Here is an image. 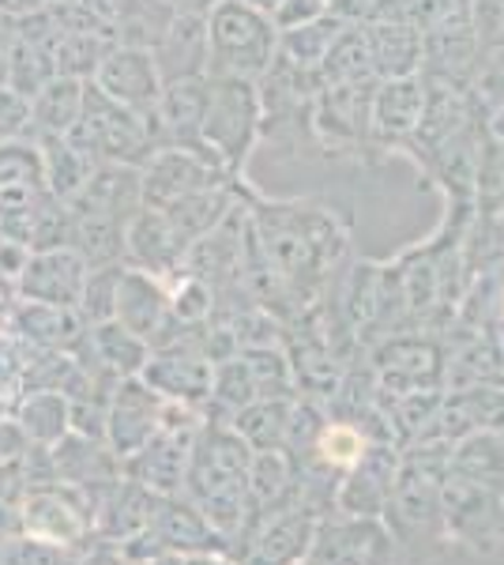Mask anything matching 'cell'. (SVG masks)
<instances>
[{"label": "cell", "instance_id": "91938a15", "mask_svg": "<svg viewBox=\"0 0 504 565\" xmlns=\"http://www.w3.org/2000/svg\"><path fill=\"white\" fill-rule=\"evenodd\" d=\"M0 418H8V396L0 392Z\"/></svg>", "mask_w": 504, "mask_h": 565}, {"label": "cell", "instance_id": "816d5d0a", "mask_svg": "<svg viewBox=\"0 0 504 565\" xmlns=\"http://www.w3.org/2000/svg\"><path fill=\"white\" fill-rule=\"evenodd\" d=\"M76 565H132L125 558V551L121 546H109V543H103V546H95L90 554H84Z\"/></svg>", "mask_w": 504, "mask_h": 565}, {"label": "cell", "instance_id": "60d3db41", "mask_svg": "<svg viewBox=\"0 0 504 565\" xmlns=\"http://www.w3.org/2000/svg\"><path fill=\"white\" fill-rule=\"evenodd\" d=\"M245 362H249V370H253L256 396H260V399H290L294 377H290V366L271 348L245 351Z\"/></svg>", "mask_w": 504, "mask_h": 565}, {"label": "cell", "instance_id": "7402d4cb", "mask_svg": "<svg viewBox=\"0 0 504 565\" xmlns=\"http://www.w3.org/2000/svg\"><path fill=\"white\" fill-rule=\"evenodd\" d=\"M151 535L167 546V551H181V554L223 551L226 546L223 535L204 521V513H200V509L181 494L159 498L154 516H151Z\"/></svg>", "mask_w": 504, "mask_h": 565}, {"label": "cell", "instance_id": "6da1fadb", "mask_svg": "<svg viewBox=\"0 0 504 565\" xmlns=\"http://www.w3.org/2000/svg\"><path fill=\"white\" fill-rule=\"evenodd\" d=\"M275 23L242 0H223L207 15V76L256 79L275 65Z\"/></svg>", "mask_w": 504, "mask_h": 565}, {"label": "cell", "instance_id": "3957f363", "mask_svg": "<svg viewBox=\"0 0 504 565\" xmlns=\"http://www.w3.org/2000/svg\"><path fill=\"white\" fill-rule=\"evenodd\" d=\"M50 196L42 151L31 136L0 140V234L31 249V218Z\"/></svg>", "mask_w": 504, "mask_h": 565}, {"label": "cell", "instance_id": "681fc988", "mask_svg": "<svg viewBox=\"0 0 504 565\" xmlns=\"http://www.w3.org/2000/svg\"><path fill=\"white\" fill-rule=\"evenodd\" d=\"M23 452H31V437L23 434V426L15 418H0V468L12 460H23Z\"/></svg>", "mask_w": 504, "mask_h": 565}, {"label": "cell", "instance_id": "277c9868", "mask_svg": "<svg viewBox=\"0 0 504 565\" xmlns=\"http://www.w3.org/2000/svg\"><path fill=\"white\" fill-rule=\"evenodd\" d=\"M256 132V90L253 79L237 76H207V106H204V148L223 162H242Z\"/></svg>", "mask_w": 504, "mask_h": 565}, {"label": "cell", "instance_id": "836d02e7", "mask_svg": "<svg viewBox=\"0 0 504 565\" xmlns=\"http://www.w3.org/2000/svg\"><path fill=\"white\" fill-rule=\"evenodd\" d=\"M448 476H460L479 487L501 490L504 479V441L497 434H474L455 449V457H448Z\"/></svg>", "mask_w": 504, "mask_h": 565}, {"label": "cell", "instance_id": "7a4b0ae2", "mask_svg": "<svg viewBox=\"0 0 504 565\" xmlns=\"http://www.w3.org/2000/svg\"><path fill=\"white\" fill-rule=\"evenodd\" d=\"M68 140L87 154H95L98 162H121V167H143V162H151L162 151L159 132L140 114L114 103L90 79L84 95V114L72 125Z\"/></svg>", "mask_w": 504, "mask_h": 565}, {"label": "cell", "instance_id": "cb8c5ba5", "mask_svg": "<svg viewBox=\"0 0 504 565\" xmlns=\"http://www.w3.org/2000/svg\"><path fill=\"white\" fill-rule=\"evenodd\" d=\"M84 95H87V79H72L57 76L50 79L39 95L31 98V140L34 136H68L72 125L84 114Z\"/></svg>", "mask_w": 504, "mask_h": 565}, {"label": "cell", "instance_id": "5bb4252c", "mask_svg": "<svg viewBox=\"0 0 504 565\" xmlns=\"http://www.w3.org/2000/svg\"><path fill=\"white\" fill-rule=\"evenodd\" d=\"M320 516L309 505H287L279 513L264 516L256 527L245 565H298L313 551Z\"/></svg>", "mask_w": 504, "mask_h": 565}, {"label": "cell", "instance_id": "ffe728a7", "mask_svg": "<svg viewBox=\"0 0 504 565\" xmlns=\"http://www.w3.org/2000/svg\"><path fill=\"white\" fill-rule=\"evenodd\" d=\"M154 65H159L162 84L185 76H207V15L181 12L170 23L167 39L151 50Z\"/></svg>", "mask_w": 504, "mask_h": 565}, {"label": "cell", "instance_id": "603a6c76", "mask_svg": "<svg viewBox=\"0 0 504 565\" xmlns=\"http://www.w3.org/2000/svg\"><path fill=\"white\" fill-rule=\"evenodd\" d=\"M125 245L136 260L143 264V271H154V276H167V271L178 268V260L185 257L189 245L178 238V231L170 226V218L162 212H151V207H140L125 226Z\"/></svg>", "mask_w": 504, "mask_h": 565}, {"label": "cell", "instance_id": "f5cc1de1", "mask_svg": "<svg viewBox=\"0 0 504 565\" xmlns=\"http://www.w3.org/2000/svg\"><path fill=\"white\" fill-rule=\"evenodd\" d=\"M45 8L42 0H0V15H12V20H20V15H31Z\"/></svg>", "mask_w": 504, "mask_h": 565}, {"label": "cell", "instance_id": "74e56055", "mask_svg": "<svg viewBox=\"0 0 504 565\" xmlns=\"http://www.w3.org/2000/svg\"><path fill=\"white\" fill-rule=\"evenodd\" d=\"M121 264H106V268H90L84 298H79V313L87 324L114 321L117 313V287H121Z\"/></svg>", "mask_w": 504, "mask_h": 565}, {"label": "cell", "instance_id": "7bdbcfd3", "mask_svg": "<svg viewBox=\"0 0 504 565\" xmlns=\"http://www.w3.org/2000/svg\"><path fill=\"white\" fill-rule=\"evenodd\" d=\"M211 313V287L200 276H185L178 295L170 298V317L181 324H196Z\"/></svg>", "mask_w": 504, "mask_h": 565}, {"label": "cell", "instance_id": "f35d334b", "mask_svg": "<svg viewBox=\"0 0 504 565\" xmlns=\"http://www.w3.org/2000/svg\"><path fill=\"white\" fill-rule=\"evenodd\" d=\"M365 434L357 430L354 423H328L324 426V434H320V441H317V449H313V457L324 463L328 471L332 468H351V463L362 457L365 452Z\"/></svg>", "mask_w": 504, "mask_h": 565}, {"label": "cell", "instance_id": "8d00e7d4", "mask_svg": "<svg viewBox=\"0 0 504 565\" xmlns=\"http://www.w3.org/2000/svg\"><path fill=\"white\" fill-rule=\"evenodd\" d=\"M223 212H226V196L215 193V189H204V193H192L185 200H178V204H170L162 215L170 218V226L178 231V238L189 245V242L211 234V226L218 223V215Z\"/></svg>", "mask_w": 504, "mask_h": 565}, {"label": "cell", "instance_id": "83f0119b", "mask_svg": "<svg viewBox=\"0 0 504 565\" xmlns=\"http://www.w3.org/2000/svg\"><path fill=\"white\" fill-rule=\"evenodd\" d=\"M369 57L373 68L388 79H403L421 61V34L407 20H384L369 31Z\"/></svg>", "mask_w": 504, "mask_h": 565}, {"label": "cell", "instance_id": "b9f144b4", "mask_svg": "<svg viewBox=\"0 0 504 565\" xmlns=\"http://www.w3.org/2000/svg\"><path fill=\"white\" fill-rule=\"evenodd\" d=\"M76 551L72 546H57L23 535V540H8L0 551V565H76Z\"/></svg>", "mask_w": 504, "mask_h": 565}, {"label": "cell", "instance_id": "8fae6325", "mask_svg": "<svg viewBox=\"0 0 504 565\" xmlns=\"http://www.w3.org/2000/svg\"><path fill=\"white\" fill-rule=\"evenodd\" d=\"M399 476V457L392 445H365V452L346 468L335 490V505L343 516H384L392 501V487Z\"/></svg>", "mask_w": 504, "mask_h": 565}, {"label": "cell", "instance_id": "bcb514c9", "mask_svg": "<svg viewBox=\"0 0 504 565\" xmlns=\"http://www.w3.org/2000/svg\"><path fill=\"white\" fill-rule=\"evenodd\" d=\"M68 430L79 437H90V441H106V404H95V399H72Z\"/></svg>", "mask_w": 504, "mask_h": 565}, {"label": "cell", "instance_id": "680465c9", "mask_svg": "<svg viewBox=\"0 0 504 565\" xmlns=\"http://www.w3.org/2000/svg\"><path fill=\"white\" fill-rule=\"evenodd\" d=\"M242 4L256 8V12H264V15H268V20H271V12H275V8L282 4V0H242Z\"/></svg>", "mask_w": 504, "mask_h": 565}, {"label": "cell", "instance_id": "11a10c76", "mask_svg": "<svg viewBox=\"0 0 504 565\" xmlns=\"http://www.w3.org/2000/svg\"><path fill=\"white\" fill-rule=\"evenodd\" d=\"M185 565H237V562L223 551H200V554H185Z\"/></svg>", "mask_w": 504, "mask_h": 565}, {"label": "cell", "instance_id": "4fadbf2b", "mask_svg": "<svg viewBox=\"0 0 504 565\" xmlns=\"http://www.w3.org/2000/svg\"><path fill=\"white\" fill-rule=\"evenodd\" d=\"M441 487L444 476L437 468L433 449H418L399 463V476L388 501V513L399 524V532H418V527H426L441 513Z\"/></svg>", "mask_w": 504, "mask_h": 565}, {"label": "cell", "instance_id": "f546056e", "mask_svg": "<svg viewBox=\"0 0 504 565\" xmlns=\"http://www.w3.org/2000/svg\"><path fill=\"white\" fill-rule=\"evenodd\" d=\"M68 407L72 399L64 392H45V388H31L15 399V423L23 426V434L31 437V445H57L64 434H68Z\"/></svg>", "mask_w": 504, "mask_h": 565}, {"label": "cell", "instance_id": "f6af8a7d", "mask_svg": "<svg viewBox=\"0 0 504 565\" xmlns=\"http://www.w3.org/2000/svg\"><path fill=\"white\" fill-rule=\"evenodd\" d=\"M26 132H31V98L12 87H0V140H15Z\"/></svg>", "mask_w": 504, "mask_h": 565}, {"label": "cell", "instance_id": "9c48e42d", "mask_svg": "<svg viewBox=\"0 0 504 565\" xmlns=\"http://www.w3.org/2000/svg\"><path fill=\"white\" fill-rule=\"evenodd\" d=\"M309 554L320 565H392V532L380 516L320 521Z\"/></svg>", "mask_w": 504, "mask_h": 565}, {"label": "cell", "instance_id": "30bf717a", "mask_svg": "<svg viewBox=\"0 0 504 565\" xmlns=\"http://www.w3.org/2000/svg\"><path fill=\"white\" fill-rule=\"evenodd\" d=\"M87 276H90L87 260L79 257L72 245H61V249H42V253H31L23 276L15 279V295H20L23 302L79 309Z\"/></svg>", "mask_w": 504, "mask_h": 565}, {"label": "cell", "instance_id": "9f6ffc18", "mask_svg": "<svg viewBox=\"0 0 504 565\" xmlns=\"http://www.w3.org/2000/svg\"><path fill=\"white\" fill-rule=\"evenodd\" d=\"M132 565H185V554L181 551H154V554H148V558L132 562Z\"/></svg>", "mask_w": 504, "mask_h": 565}, {"label": "cell", "instance_id": "7dc6e473", "mask_svg": "<svg viewBox=\"0 0 504 565\" xmlns=\"http://www.w3.org/2000/svg\"><path fill=\"white\" fill-rule=\"evenodd\" d=\"M12 332V328H8ZM23 362L26 351H20V335H0V392L12 396L15 388H23Z\"/></svg>", "mask_w": 504, "mask_h": 565}, {"label": "cell", "instance_id": "be15d7a7", "mask_svg": "<svg viewBox=\"0 0 504 565\" xmlns=\"http://www.w3.org/2000/svg\"><path fill=\"white\" fill-rule=\"evenodd\" d=\"M173 4H178V0H173Z\"/></svg>", "mask_w": 504, "mask_h": 565}, {"label": "cell", "instance_id": "d6986e66", "mask_svg": "<svg viewBox=\"0 0 504 565\" xmlns=\"http://www.w3.org/2000/svg\"><path fill=\"white\" fill-rule=\"evenodd\" d=\"M72 212H98L114 218H132L143 207V174L121 162H98L84 193L72 200Z\"/></svg>", "mask_w": 504, "mask_h": 565}, {"label": "cell", "instance_id": "f1b7e54d", "mask_svg": "<svg viewBox=\"0 0 504 565\" xmlns=\"http://www.w3.org/2000/svg\"><path fill=\"white\" fill-rule=\"evenodd\" d=\"M87 348L95 351V359L103 362L106 370H114L117 377H140L151 359V343L140 340L136 332H128L121 321L90 324Z\"/></svg>", "mask_w": 504, "mask_h": 565}, {"label": "cell", "instance_id": "94428289", "mask_svg": "<svg viewBox=\"0 0 504 565\" xmlns=\"http://www.w3.org/2000/svg\"><path fill=\"white\" fill-rule=\"evenodd\" d=\"M298 565H320V562H317V558H313V554H309V558H301V562H298Z\"/></svg>", "mask_w": 504, "mask_h": 565}, {"label": "cell", "instance_id": "d6a6232c", "mask_svg": "<svg viewBox=\"0 0 504 565\" xmlns=\"http://www.w3.org/2000/svg\"><path fill=\"white\" fill-rule=\"evenodd\" d=\"M57 20V15H53ZM117 45L114 34H98V31H64L57 23V34H53V65H57V76H72V79H90L95 68L103 65V57Z\"/></svg>", "mask_w": 504, "mask_h": 565}, {"label": "cell", "instance_id": "ee69618b", "mask_svg": "<svg viewBox=\"0 0 504 565\" xmlns=\"http://www.w3.org/2000/svg\"><path fill=\"white\" fill-rule=\"evenodd\" d=\"M324 426H328L324 415H320L313 404H294L290 407V426H287V441H282V449H301L305 457H313Z\"/></svg>", "mask_w": 504, "mask_h": 565}, {"label": "cell", "instance_id": "6125c7cd", "mask_svg": "<svg viewBox=\"0 0 504 565\" xmlns=\"http://www.w3.org/2000/svg\"><path fill=\"white\" fill-rule=\"evenodd\" d=\"M324 4H332V0H324Z\"/></svg>", "mask_w": 504, "mask_h": 565}, {"label": "cell", "instance_id": "9a60e30c", "mask_svg": "<svg viewBox=\"0 0 504 565\" xmlns=\"http://www.w3.org/2000/svg\"><path fill=\"white\" fill-rule=\"evenodd\" d=\"M50 460H53V479L68 482V487L84 490L95 501L121 479V460L114 457L106 441H90L79 434H64L57 445H50Z\"/></svg>", "mask_w": 504, "mask_h": 565}, {"label": "cell", "instance_id": "1f68e13d", "mask_svg": "<svg viewBox=\"0 0 504 565\" xmlns=\"http://www.w3.org/2000/svg\"><path fill=\"white\" fill-rule=\"evenodd\" d=\"M421 114H426V95L415 76L388 79L377 98H373V121L384 136H403L410 129H418Z\"/></svg>", "mask_w": 504, "mask_h": 565}, {"label": "cell", "instance_id": "e575fe53", "mask_svg": "<svg viewBox=\"0 0 504 565\" xmlns=\"http://www.w3.org/2000/svg\"><path fill=\"white\" fill-rule=\"evenodd\" d=\"M290 399H253L249 407H242L234 418V430L249 441L253 452L264 449H282L290 426Z\"/></svg>", "mask_w": 504, "mask_h": 565}, {"label": "cell", "instance_id": "7c38bea8", "mask_svg": "<svg viewBox=\"0 0 504 565\" xmlns=\"http://www.w3.org/2000/svg\"><path fill=\"white\" fill-rule=\"evenodd\" d=\"M192 441H196V430H167V426H162L140 452L121 460L125 479L140 482V487H148L151 494H159V498L181 494V490H185V476H189Z\"/></svg>", "mask_w": 504, "mask_h": 565}, {"label": "cell", "instance_id": "4dcf8cb0", "mask_svg": "<svg viewBox=\"0 0 504 565\" xmlns=\"http://www.w3.org/2000/svg\"><path fill=\"white\" fill-rule=\"evenodd\" d=\"M76 223H72V249L87 260V268H106V264H117L125 245V218L114 215H98V212H72Z\"/></svg>", "mask_w": 504, "mask_h": 565}, {"label": "cell", "instance_id": "8992f818", "mask_svg": "<svg viewBox=\"0 0 504 565\" xmlns=\"http://www.w3.org/2000/svg\"><path fill=\"white\" fill-rule=\"evenodd\" d=\"M20 527L23 535H34V540L57 543V546H79L95 532V501L76 487L68 490L34 487L20 509Z\"/></svg>", "mask_w": 504, "mask_h": 565}, {"label": "cell", "instance_id": "c3c4849f", "mask_svg": "<svg viewBox=\"0 0 504 565\" xmlns=\"http://www.w3.org/2000/svg\"><path fill=\"white\" fill-rule=\"evenodd\" d=\"M324 12H328L324 0H282L271 12V23H275V31H294V26L320 20Z\"/></svg>", "mask_w": 504, "mask_h": 565}, {"label": "cell", "instance_id": "ac0fdd59", "mask_svg": "<svg viewBox=\"0 0 504 565\" xmlns=\"http://www.w3.org/2000/svg\"><path fill=\"white\" fill-rule=\"evenodd\" d=\"M114 321H121L128 332H136L140 340L159 343V335L170 328V298L159 287V279H151V271L143 268H125L121 287H117V313Z\"/></svg>", "mask_w": 504, "mask_h": 565}, {"label": "cell", "instance_id": "44dd1931", "mask_svg": "<svg viewBox=\"0 0 504 565\" xmlns=\"http://www.w3.org/2000/svg\"><path fill=\"white\" fill-rule=\"evenodd\" d=\"M12 332L39 351H76L84 340V313L68 306L23 302L12 309Z\"/></svg>", "mask_w": 504, "mask_h": 565}, {"label": "cell", "instance_id": "6f0895ef", "mask_svg": "<svg viewBox=\"0 0 504 565\" xmlns=\"http://www.w3.org/2000/svg\"><path fill=\"white\" fill-rule=\"evenodd\" d=\"M215 4H223V0H178L181 12H196V15H211Z\"/></svg>", "mask_w": 504, "mask_h": 565}, {"label": "cell", "instance_id": "db71d44e", "mask_svg": "<svg viewBox=\"0 0 504 565\" xmlns=\"http://www.w3.org/2000/svg\"><path fill=\"white\" fill-rule=\"evenodd\" d=\"M64 4L87 8V12L103 15V20H109V23H114V12H117V0H64Z\"/></svg>", "mask_w": 504, "mask_h": 565}, {"label": "cell", "instance_id": "ab89813d", "mask_svg": "<svg viewBox=\"0 0 504 565\" xmlns=\"http://www.w3.org/2000/svg\"><path fill=\"white\" fill-rule=\"evenodd\" d=\"M211 399H218V404H226L230 412L237 415L242 407H249L256 396V381H253V370L245 359H230L223 362V366L215 370V381H211Z\"/></svg>", "mask_w": 504, "mask_h": 565}, {"label": "cell", "instance_id": "2e32d148", "mask_svg": "<svg viewBox=\"0 0 504 565\" xmlns=\"http://www.w3.org/2000/svg\"><path fill=\"white\" fill-rule=\"evenodd\" d=\"M140 377L148 381L162 399L196 407L200 399L211 396L215 366L207 362V354H200L192 348H162L159 359H148V366H143Z\"/></svg>", "mask_w": 504, "mask_h": 565}, {"label": "cell", "instance_id": "d590c367", "mask_svg": "<svg viewBox=\"0 0 504 565\" xmlns=\"http://www.w3.org/2000/svg\"><path fill=\"white\" fill-rule=\"evenodd\" d=\"M346 26L343 15H320V20L305 23V26H294V31H282V50H287V61L298 68H309V65H320L328 57V50L335 45L339 31Z\"/></svg>", "mask_w": 504, "mask_h": 565}, {"label": "cell", "instance_id": "d4e9b609", "mask_svg": "<svg viewBox=\"0 0 504 565\" xmlns=\"http://www.w3.org/2000/svg\"><path fill=\"white\" fill-rule=\"evenodd\" d=\"M34 143H39V151H42L50 193L64 200V204H72V200L84 193L90 174H95L98 159L87 154L84 148H76L68 136H34Z\"/></svg>", "mask_w": 504, "mask_h": 565}, {"label": "cell", "instance_id": "4316f807", "mask_svg": "<svg viewBox=\"0 0 504 565\" xmlns=\"http://www.w3.org/2000/svg\"><path fill=\"white\" fill-rule=\"evenodd\" d=\"M249 498L256 516H271L279 509L294 505V468L282 449L253 452L249 463Z\"/></svg>", "mask_w": 504, "mask_h": 565}, {"label": "cell", "instance_id": "e0dca14e", "mask_svg": "<svg viewBox=\"0 0 504 565\" xmlns=\"http://www.w3.org/2000/svg\"><path fill=\"white\" fill-rule=\"evenodd\" d=\"M159 494L132 479H117L103 498L95 501V535L109 546H121L151 527Z\"/></svg>", "mask_w": 504, "mask_h": 565}, {"label": "cell", "instance_id": "484cf974", "mask_svg": "<svg viewBox=\"0 0 504 565\" xmlns=\"http://www.w3.org/2000/svg\"><path fill=\"white\" fill-rule=\"evenodd\" d=\"M173 20H178V4L173 0H117V12H114L117 45L154 50V45L167 39Z\"/></svg>", "mask_w": 504, "mask_h": 565}, {"label": "cell", "instance_id": "5b68a950", "mask_svg": "<svg viewBox=\"0 0 504 565\" xmlns=\"http://www.w3.org/2000/svg\"><path fill=\"white\" fill-rule=\"evenodd\" d=\"M90 84L98 90H106L114 103L128 106L132 114H140L143 121L159 132H162V121H159V98H162V76H159V65H154L151 50H132V45H114V50L103 57V65L95 68Z\"/></svg>", "mask_w": 504, "mask_h": 565}, {"label": "cell", "instance_id": "f907efd6", "mask_svg": "<svg viewBox=\"0 0 504 565\" xmlns=\"http://www.w3.org/2000/svg\"><path fill=\"white\" fill-rule=\"evenodd\" d=\"M15 26L12 15H0V87H8V72H12V53H15Z\"/></svg>", "mask_w": 504, "mask_h": 565}, {"label": "cell", "instance_id": "52a82bcc", "mask_svg": "<svg viewBox=\"0 0 504 565\" xmlns=\"http://www.w3.org/2000/svg\"><path fill=\"white\" fill-rule=\"evenodd\" d=\"M162 404L167 399L154 392L143 377H121L106 404V445L117 460L140 452L154 434L162 430Z\"/></svg>", "mask_w": 504, "mask_h": 565}, {"label": "cell", "instance_id": "ba28073f", "mask_svg": "<svg viewBox=\"0 0 504 565\" xmlns=\"http://www.w3.org/2000/svg\"><path fill=\"white\" fill-rule=\"evenodd\" d=\"M215 181H218V159L189 148H162L148 162V174H143V207L167 212L178 200L215 189Z\"/></svg>", "mask_w": 504, "mask_h": 565}]
</instances>
